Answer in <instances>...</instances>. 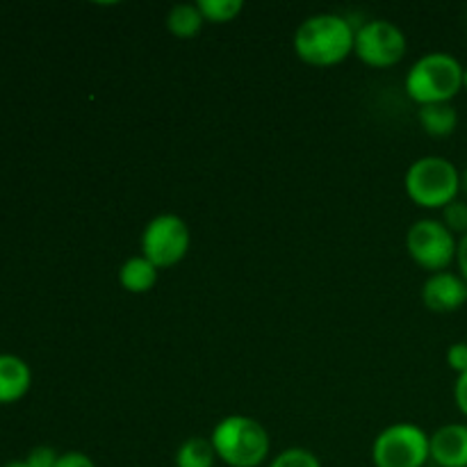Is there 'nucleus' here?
<instances>
[{
  "label": "nucleus",
  "instance_id": "5701e85b",
  "mask_svg": "<svg viewBox=\"0 0 467 467\" xmlns=\"http://www.w3.org/2000/svg\"><path fill=\"white\" fill-rule=\"evenodd\" d=\"M456 263H459L461 276L467 283V235L459 240V246H456Z\"/></svg>",
  "mask_w": 467,
  "mask_h": 467
},
{
  "label": "nucleus",
  "instance_id": "20e7f679",
  "mask_svg": "<svg viewBox=\"0 0 467 467\" xmlns=\"http://www.w3.org/2000/svg\"><path fill=\"white\" fill-rule=\"evenodd\" d=\"M461 192V173L450 160L429 155L413 162L406 171V194L420 208H445Z\"/></svg>",
  "mask_w": 467,
  "mask_h": 467
},
{
  "label": "nucleus",
  "instance_id": "aec40b11",
  "mask_svg": "<svg viewBox=\"0 0 467 467\" xmlns=\"http://www.w3.org/2000/svg\"><path fill=\"white\" fill-rule=\"evenodd\" d=\"M447 363H450V368L454 372H467V342H456V345L450 347V351H447Z\"/></svg>",
  "mask_w": 467,
  "mask_h": 467
},
{
  "label": "nucleus",
  "instance_id": "39448f33",
  "mask_svg": "<svg viewBox=\"0 0 467 467\" xmlns=\"http://www.w3.org/2000/svg\"><path fill=\"white\" fill-rule=\"evenodd\" d=\"M429 459V436L415 424H392L372 445L377 467H424Z\"/></svg>",
  "mask_w": 467,
  "mask_h": 467
},
{
  "label": "nucleus",
  "instance_id": "b1692460",
  "mask_svg": "<svg viewBox=\"0 0 467 467\" xmlns=\"http://www.w3.org/2000/svg\"><path fill=\"white\" fill-rule=\"evenodd\" d=\"M461 190H463L467 194V167H465V171L461 173Z\"/></svg>",
  "mask_w": 467,
  "mask_h": 467
},
{
  "label": "nucleus",
  "instance_id": "7ed1b4c3",
  "mask_svg": "<svg viewBox=\"0 0 467 467\" xmlns=\"http://www.w3.org/2000/svg\"><path fill=\"white\" fill-rule=\"evenodd\" d=\"M463 87V67L450 53L422 55L406 76V91L418 105L450 103Z\"/></svg>",
  "mask_w": 467,
  "mask_h": 467
},
{
  "label": "nucleus",
  "instance_id": "393cba45",
  "mask_svg": "<svg viewBox=\"0 0 467 467\" xmlns=\"http://www.w3.org/2000/svg\"><path fill=\"white\" fill-rule=\"evenodd\" d=\"M3 467H27L26 461H9V463H5Z\"/></svg>",
  "mask_w": 467,
  "mask_h": 467
},
{
  "label": "nucleus",
  "instance_id": "f03ea898",
  "mask_svg": "<svg viewBox=\"0 0 467 467\" xmlns=\"http://www.w3.org/2000/svg\"><path fill=\"white\" fill-rule=\"evenodd\" d=\"M213 447L217 459L231 467H258L269 456V433L258 420L228 415L214 427Z\"/></svg>",
  "mask_w": 467,
  "mask_h": 467
},
{
  "label": "nucleus",
  "instance_id": "f257e3e1",
  "mask_svg": "<svg viewBox=\"0 0 467 467\" xmlns=\"http://www.w3.org/2000/svg\"><path fill=\"white\" fill-rule=\"evenodd\" d=\"M356 30L340 14H315L295 32V50L310 67H336L354 53Z\"/></svg>",
  "mask_w": 467,
  "mask_h": 467
},
{
  "label": "nucleus",
  "instance_id": "6e6552de",
  "mask_svg": "<svg viewBox=\"0 0 467 467\" xmlns=\"http://www.w3.org/2000/svg\"><path fill=\"white\" fill-rule=\"evenodd\" d=\"M406 48H409V44H406L404 32L395 23L383 21V18H374V21L363 23L356 30L354 53L368 67H395V64H400L404 59Z\"/></svg>",
  "mask_w": 467,
  "mask_h": 467
},
{
  "label": "nucleus",
  "instance_id": "423d86ee",
  "mask_svg": "<svg viewBox=\"0 0 467 467\" xmlns=\"http://www.w3.org/2000/svg\"><path fill=\"white\" fill-rule=\"evenodd\" d=\"M190 251V228L178 214H158L141 233V255L155 267H173Z\"/></svg>",
  "mask_w": 467,
  "mask_h": 467
},
{
  "label": "nucleus",
  "instance_id": "0eeeda50",
  "mask_svg": "<svg viewBox=\"0 0 467 467\" xmlns=\"http://www.w3.org/2000/svg\"><path fill=\"white\" fill-rule=\"evenodd\" d=\"M406 246H409L410 258L420 267L438 274L445 272L451 265V260L456 258V246H459V242L454 240V233H450V228L442 222L422 219V222H415L409 228Z\"/></svg>",
  "mask_w": 467,
  "mask_h": 467
},
{
  "label": "nucleus",
  "instance_id": "412c9836",
  "mask_svg": "<svg viewBox=\"0 0 467 467\" xmlns=\"http://www.w3.org/2000/svg\"><path fill=\"white\" fill-rule=\"evenodd\" d=\"M55 467H96V465L94 461H91L87 454H82V451H67V454L59 456L57 465Z\"/></svg>",
  "mask_w": 467,
  "mask_h": 467
},
{
  "label": "nucleus",
  "instance_id": "f8f14e48",
  "mask_svg": "<svg viewBox=\"0 0 467 467\" xmlns=\"http://www.w3.org/2000/svg\"><path fill=\"white\" fill-rule=\"evenodd\" d=\"M119 283H121L123 290L132 292V295H144V292L153 290L155 283H158V267L144 255H135L121 265Z\"/></svg>",
  "mask_w": 467,
  "mask_h": 467
},
{
  "label": "nucleus",
  "instance_id": "1a4fd4ad",
  "mask_svg": "<svg viewBox=\"0 0 467 467\" xmlns=\"http://www.w3.org/2000/svg\"><path fill=\"white\" fill-rule=\"evenodd\" d=\"M422 301L433 313H454L467 301V283L459 274H431L422 287Z\"/></svg>",
  "mask_w": 467,
  "mask_h": 467
},
{
  "label": "nucleus",
  "instance_id": "9d476101",
  "mask_svg": "<svg viewBox=\"0 0 467 467\" xmlns=\"http://www.w3.org/2000/svg\"><path fill=\"white\" fill-rule=\"evenodd\" d=\"M429 456L438 467H467L465 424H445L429 436Z\"/></svg>",
  "mask_w": 467,
  "mask_h": 467
},
{
  "label": "nucleus",
  "instance_id": "6ab92c4d",
  "mask_svg": "<svg viewBox=\"0 0 467 467\" xmlns=\"http://www.w3.org/2000/svg\"><path fill=\"white\" fill-rule=\"evenodd\" d=\"M59 461V454L53 450V447H35L30 454L26 456L27 467H55Z\"/></svg>",
  "mask_w": 467,
  "mask_h": 467
},
{
  "label": "nucleus",
  "instance_id": "dca6fc26",
  "mask_svg": "<svg viewBox=\"0 0 467 467\" xmlns=\"http://www.w3.org/2000/svg\"><path fill=\"white\" fill-rule=\"evenodd\" d=\"M196 7H199L203 21L231 23L240 16L244 3L242 0H199Z\"/></svg>",
  "mask_w": 467,
  "mask_h": 467
},
{
  "label": "nucleus",
  "instance_id": "ddd939ff",
  "mask_svg": "<svg viewBox=\"0 0 467 467\" xmlns=\"http://www.w3.org/2000/svg\"><path fill=\"white\" fill-rule=\"evenodd\" d=\"M418 119L424 132L431 137H450L459 126V114L451 103L420 105Z\"/></svg>",
  "mask_w": 467,
  "mask_h": 467
},
{
  "label": "nucleus",
  "instance_id": "4468645a",
  "mask_svg": "<svg viewBox=\"0 0 467 467\" xmlns=\"http://www.w3.org/2000/svg\"><path fill=\"white\" fill-rule=\"evenodd\" d=\"M167 27L173 36H178V39H192V36L199 35V30L203 27V16H201L196 5H173L171 12L167 14Z\"/></svg>",
  "mask_w": 467,
  "mask_h": 467
},
{
  "label": "nucleus",
  "instance_id": "a878e982",
  "mask_svg": "<svg viewBox=\"0 0 467 467\" xmlns=\"http://www.w3.org/2000/svg\"><path fill=\"white\" fill-rule=\"evenodd\" d=\"M463 87L467 89V68H463Z\"/></svg>",
  "mask_w": 467,
  "mask_h": 467
},
{
  "label": "nucleus",
  "instance_id": "4be33fe9",
  "mask_svg": "<svg viewBox=\"0 0 467 467\" xmlns=\"http://www.w3.org/2000/svg\"><path fill=\"white\" fill-rule=\"evenodd\" d=\"M454 400H456V406H459L461 413H463L467 418V372L459 374V379H456Z\"/></svg>",
  "mask_w": 467,
  "mask_h": 467
},
{
  "label": "nucleus",
  "instance_id": "f3484780",
  "mask_svg": "<svg viewBox=\"0 0 467 467\" xmlns=\"http://www.w3.org/2000/svg\"><path fill=\"white\" fill-rule=\"evenodd\" d=\"M269 467H322V465H319L317 456H315L313 451L301 450V447H292V450L281 451Z\"/></svg>",
  "mask_w": 467,
  "mask_h": 467
},
{
  "label": "nucleus",
  "instance_id": "9b49d317",
  "mask_svg": "<svg viewBox=\"0 0 467 467\" xmlns=\"http://www.w3.org/2000/svg\"><path fill=\"white\" fill-rule=\"evenodd\" d=\"M30 386V365L14 354H0V404H14L23 400Z\"/></svg>",
  "mask_w": 467,
  "mask_h": 467
},
{
  "label": "nucleus",
  "instance_id": "a211bd4d",
  "mask_svg": "<svg viewBox=\"0 0 467 467\" xmlns=\"http://www.w3.org/2000/svg\"><path fill=\"white\" fill-rule=\"evenodd\" d=\"M442 223L450 228V233H461L467 235V203L465 201H451L442 208Z\"/></svg>",
  "mask_w": 467,
  "mask_h": 467
},
{
  "label": "nucleus",
  "instance_id": "2eb2a0df",
  "mask_svg": "<svg viewBox=\"0 0 467 467\" xmlns=\"http://www.w3.org/2000/svg\"><path fill=\"white\" fill-rule=\"evenodd\" d=\"M217 451H214L213 441L192 436L178 447L176 467H214Z\"/></svg>",
  "mask_w": 467,
  "mask_h": 467
}]
</instances>
